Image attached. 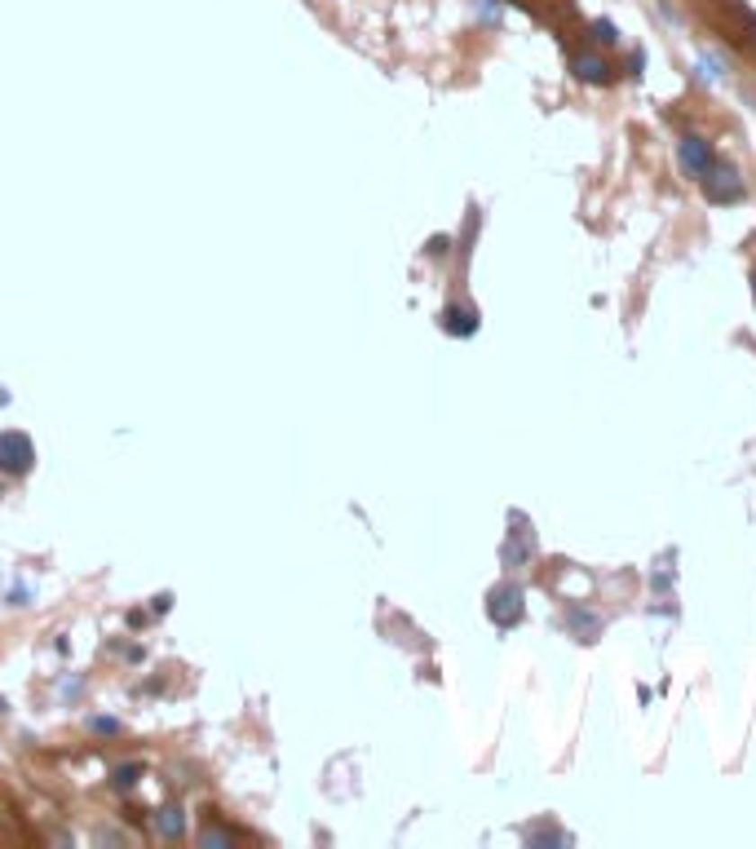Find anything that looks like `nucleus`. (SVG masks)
<instances>
[{
	"mask_svg": "<svg viewBox=\"0 0 756 849\" xmlns=\"http://www.w3.org/2000/svg\"><path fill=\"white\" fill-rule=\"evenodd\" d=\"M703 195H707V204H739L743 200V177H739V168L734 164H721V159H712V168L699 177Z\"/></svg>",
	"mask_w": 756,
	"mask_h": 849,
	"instance_id": "1",
	"label": "nucleus"
},
{
	"mask_svg": "<svg viewBox=\"0 0 756 849\" xmlns=\"http://www.w3.org/2000/svg\"><path fill=\"white\" fill-rule=\"evenodd\" d=\"M486 615H491L500 629H513V624L522 620V588H518V584H500V588H491V597H486Z\"/></svg>",
	"mask_w": 756,
	"mask_h": 849,
	"instance_id": "2",
	"label": "nucleus"
},
{
	"mask_svg": "<svg viewBox=\"0 0 756 849\" xmlns=\"http://www.w3.org/2000/svg\"><path fill=\"white\" fill-rule=\"evenodd\" d=\"M712 159H716V156H712V147L703 142L699 133H686V138L677 142V164H681V173H686V177H695V182H699L703 173L712 168Z\"/></svg>",
	"mask_w": 756,
	"mask_h": 849,
	"instance_id": "3",
	"label": "nucleus"
},
{
	"mask_svg": "<svg viewBox=\"0 0 756 849\" xmlns=\"http://www.w3.org/2000/svg\"><path fill=\"white\" fill-rule=\"evenodd\" d=\"M31 460H36V451H31L27 433H0V469L4 474H22Z\"/></svg>",
	"mask_w": 756,
	"mask_h": 849,
	"instance_id": "4",
	"label": "nucleus"
},
{
	"mask_svg": "<svg viewBox=\"0 0 756 849\" xmlns=\"http://www.w3.org/2000/svg\"><path fill=\"white\" fill-rule=\"evenodd\" d=\"M571 71H575V80H584V85H610L615 76V67L601 58V53H593V49H580L575 58H571Z\"/></svg>",
	"mask_w": 756,
	"mask_h": 849,
	"instance_id": "5",
	"label": "nucleus"
},
{
	"mask_svg": "<svg viewBox=\"0 0 756 849\" xmlns=\"http://www.w3.org/2000/svg\"><path fill=\"white\" fill-rule=\"evenodd\" d=\"M566 624H571V633L580 637V641H597V633H601V615L584 611V606H571V611H566Z\"/></svg>",
	"mask_w": 756,
	"mask_h": 849,
	"instance_id": "6",
	"label": "nucleus"
},
{
	"mask_svg": "<svg viewBox=\"0 0 756 849\" xmlns=\"http://www.w3.org/2000/svg\"><path fill=\"white\" fill-rule=\"evenodd\" d=\"M442 327H447V332H456V336H469V332H478V315H474V310H465V306H451V310L442 315Z\"/></svg>",
	"mask_w": 756,
	"mask_h": 849,
	"instance_id": "7",
	"label": "nucleus"
},
{
	"mask_svg": "<svg viewBox=\"0 0 756 849\" xmlns=\"http://www.w3.org/2000/svg\"><path fill=\"white\" fill-rule=\"evenodd\" d=\"M504 558H509V562H527V558H531V531L522 527V531H518V540L509 535V549H504Z\"/></svg>",
	"mask_w": 756,
	"mask_h": 849,
	"instance_id": "8",
	"label": "nucleus"
},
{
	"mask_svg": "<svg viewBox=\"0 0 756 849\" xmlns=\"http://www.w3.org/2000/svg\"><path fill=\"white\" fill-rule=\"evenodd\" d=\"M589 31H593L597 45H619V31H615V22H606V18H597Z\"/></svg>",
	"mask_w": 756,
	"mask_h": 849,
	"instance_id": "9",
	"label": "nucleus"
},
{
	"mask_svg": "<svg viewBox=\"0 0 756 849\" xmlns=\"http://www.w3.org/2000/svg\"><path fill=\"white\" fill-rule=\"evenodd\" d=\"M752 297H756V270H752Z\"/></svg>",
	"mask_w": 756,
	"mask_h": 849,
	"instance_id": "10",
	"label": "nucleus"
}]
</instances>
